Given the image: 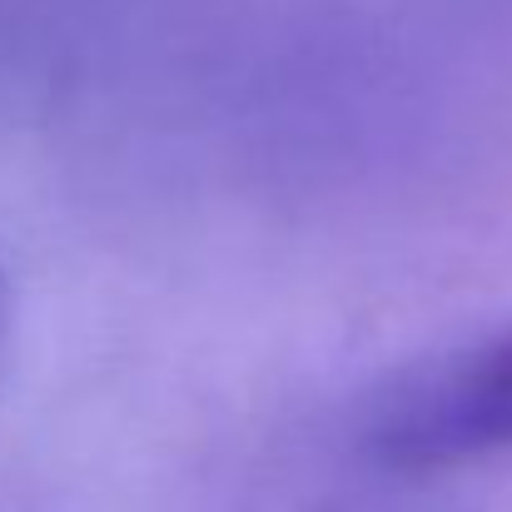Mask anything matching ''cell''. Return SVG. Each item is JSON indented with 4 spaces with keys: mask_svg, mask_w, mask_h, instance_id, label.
I'll use <instances>...</instances> for the list:
<instances>
[{
    "mask_svg": "<svg viewBox=\"0 0 512 512\" xmlns=\"http://www.w3.org/2000/svg\"><path fill=\"white\" fill-rule=\"evenodd\" d=\"M368 448L393 468H448L512 448V329L383 388Z\"/></svg>",
    "mask_w": 512,
    "mask_h": 512,
    "instance_id": "obj_1",
    "label": "cell"
},
{
    "mask_svg": "<svg viewBox=\"0 0 512 512\" xmlns=\"http://www.w3.org/2000/svg\"><path fill=\"white\" fill-rule=\"evenodd\" d=\"M0 324H5V274H0Z\"/></svg>",
    "mask_w": 512,
    "mask_h": 512,
    "instance_id": "obj_2",
    "label": "cell"
}]
</instances>
